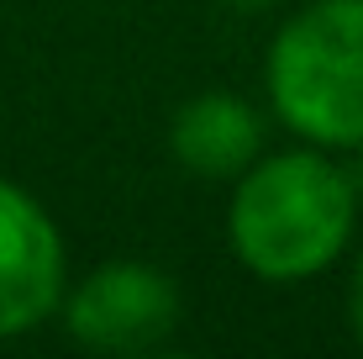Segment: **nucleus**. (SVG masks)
<instances>
[{
	"label": "nucleus",
	"instance_id": "obj_1",
	"mask_svg": "<svg viewBox=\"0 0 363 359\" xmlns=\"http://www.w3.org/2000/svg\"><path fill=\"white\" fill-rule=\"evenodd\" d=\"M358 185L327 148L258 154L227 201L232 259L264 286H306L327 275L353 243Z\"/></svg>",
	"mask_w": 363,
	"mask_h": 359
},
{
	"label": "nucleus",
	"instance_id": "obj_2",
	"mask_svg": "<svg viewBox=\"0 0 363 359\" xmlns=\"http://www.w3.org/2000/svg\"><path fill=\"white\" fill-rule=\"evenodd\" d=\"M269 106L300 143L363 148V0H311L269 43Z\"/></svg>",
	"mask_w": 363,
	"mask_h": 359
},
{
	"label": "nucleus",
	"instance_id": "obj_3",
	"mask_svg": "<svg viewBox=\"0 0 363 359\" xmlns=\"http://www.w3.org/2000/svg\"><path fill=\"white\" fill-rule=\"evenodd\" d=\"M64 328L95 354H153L179 328V286L147 259H111L64 291Z\"/></svg>",
	"mask_w": 363,
	"mask_h": 359
},
{
	"label": "nucleus",
	"instance_id": "obj_4",
	"mask_svg": "<svg viewBox=\"0 0 363 359\" xmlns=\"http://www.w3.org/2000/svg\"><path fill=\"white\" fill-rule=\"evenodd\" d=\"M64 232L32 191L0 180V343L43 328L64 306Z\"/></svg>",
	"mask_w": 363,
	"mask_h": 359
},
{
	"label": "nucleus",
	"instance_id": "obj_5",
	"mask_svg": "<svg viewBox=\"0 0 363 359\" xmlns=\"http://www.w3.org/2000/svg\"><path fill=\"white\" fill-rule=\"evenodd\" d=\"M169 148L200 180H237L264 154V117L237 90H200L174 111Z\"/></svg>",
	"mask_w": 363,
	"mask_h": 359
},
{
	"label": "nucleus",
	"instance_id": "obj_6",
	"mask_svg": "<svg viewBox=\"0 0 363 359\" xmlns=\"http://www.w3.org/2000/svg\"><path fill=\"white\" fill-rule=\"evenodd\" d=\"M347 328L363 343V254L353 259V275H347Z\"/></svg>",
	"mask_w": 363,
	"mask_h": 359
},
{
	"label": "nucleus",
	"instance_id": "obj_7",
	"mask_svg": "<svg viewBox=\"0 0 363 359\" xmlns=\"http://www.w3.org/2000/svg\"><path fill=\"white\" fill-rule=\"evenodd\" d=\"M227 6H242V11H264V6H279V0H227Z\"/></svg>",
	"mask_w": 363,
	"mask_h": 359
}]
</instances>
